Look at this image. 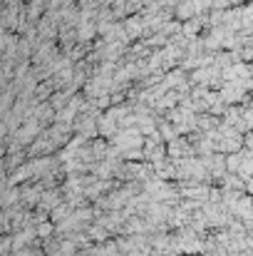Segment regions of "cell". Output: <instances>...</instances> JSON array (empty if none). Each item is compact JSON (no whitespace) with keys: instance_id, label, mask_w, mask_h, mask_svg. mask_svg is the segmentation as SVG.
Masks as SVG:
<instances>
[{"instance_id":"obj_5","label":"cell","mask_w":253,"mask_h":256,"mask_svg":"<svg viewBox=\"0 0 253 256\" xmlns=\"http://www.w3.org/2000/svg\"><path fill=\"white\" fill-rule=\"evenodd\" d=\"M249 144H251V147H253V134H251V137H249Z\"/></svg>"},{"instance_id":"obj_2","label":"cell","mask_w":253,"mask_h":256,"mask_svg":"<svg viewBox=\"0 0 253 256\" xmlns=\"http://www.w3.org/2000/svg\"><path fill=\"white\" fill-rule=\"evenodd\" d=\"M70 209H72V204H70V202H67V204H57V206L52 209L50 219H52V222H65V219H67V216L72 214Z\"/></svg>"},{"instance_id":"obj_1","label":"cell","mask_w":253,"mask_h":256,"mask_svg":"<svg viewBox=\"0 0 253 256\" xmlns=\"http://www.w3.org/2000/svg\"><path fill=\"white\" fill-rule=\"evenodd\" d=\"M40 204H42V209H55L57 204H60V192H42V199H40Z\"/></svg>"},{"instance_id":"obj_4","label":"cell","mask_w":253,"mask_h":256,"mask_svg":"<svg viewBox=\"0 0 253 256\" xmlns=\"http://www.w3.org/2000/svg\"><path fill=\"white\" fill-rule=\"evenodd\" d=\"M50 229H52L50 224H42V226H37V234H40V236H47V234H50Z\"/></svg>"},{"instance_id":"obj_6","label":"cell","mask_w":253,"mask_h":256,"mask_svg":"<svg viewBox=\"0 0 253 256\" xmlns=\"http://www.w3.org/2000/svg\"><path fill=\"white\" fill-rule=\"evenodd\" d=\"M80 256H87V254H80Z\"/></svg>"},{"instance_id":"obj_3","label":"cell","mask_w":253,"mask_h":256,"mask_svg":"<svg viewBox=\"0 0 253 256\" xmlns=\"http://www.w3.org/2000/svg\"><path fill=\"white\" fill-rule=\"evenodd\" d=\"M60 256H75V242H62L60 244Z\"/></svg>"}]
</instances>
